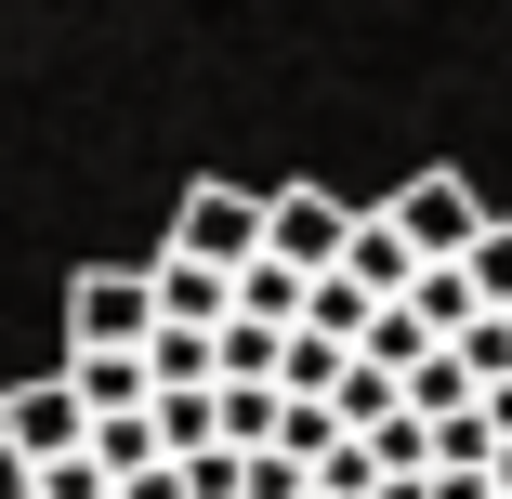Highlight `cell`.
I'll return each instance as SVG.
<instances>
[{
	"label": "cell",
	"mask_w": 512,
	"mask_h": 499,
	"mask_svg": "<svg viewBox=\"0 0 512 499\" xmlns=\"http://www.w3.org/2000/svg\"><path fill=\"white\" fill-rule=\"evenodd\" d=\"M407 316H421L434 342H473V329H486V303H473V276H460V263H434L421 289H407Z\"/></svg>",
	"instance_id": "9"
},
{
	"label": "cell",
	"mask_w": 512,
	"mask_h": 499,
	"mask_svg": "<svg viewBox=\"0 0 512 499\" xmlns=\"http://www.w3.org/2000/svg\"><path fill=\"white\" fill-rule=\"evenodd\" d=\"M355 224H368V211H342L329 184H276V197H263V263H289V276H342Z\"/></svg>",
	"instance_id": "3"
},
{
	"label": "cell",
	"mask_w": 512,
	"mask_h": 499,
	"mask_svg": "<svg viewBox=\"0 0 512 499\" xmlns=\"http://www.w3.org/2000/svg\"><path fill=\"white\" fill-rule=\"evenodd\" d=\"M158 342V276L145 263H79L66 276V355H145Z\"/></svg>",
	"instance_id": "1"
},
{
	"label": "cell",
	"mask_w": 512,
	"mask_h": 499,
	"mask_svg": "<svg viewBox=\"0 0 512 499\" xmlns=\"http://www.w3.org/2000/svg\"><path fill=\"white\" fill-rule=\"evenodd\" d=\"M237 499H316V473H302L289 447H263V460H237Z\"/></svg>",
	"instance_id": "12"
},
{
	"label": "cell",
	"mask_w": 512,
	"mask_h": 499,
	"mask_svg": "<svg viewBox=\"0 0 512 499\" xmlns=\"http://www.w3.org/2000/svg\"><path fill=\"white\" fill-rule=\"evenodd\" d=\"M368 460H381V473H434V421H381Z\"/></svg>",
	"instance_id": "13"
},
{
	"label": "cell",
	"mask_w": 512,
	"mask_h": 499,
	"mask_svg": "<svg viewBox=\"0 0 512 499\" xmlns=\"http://www.w3.org/2000/svg\"><path fill=\"white\" fill-rule=\"evenodd\" d=\"M342 276L368 289V303H407V289H421L434 263H421V250L394 237V211H368V224H355V250H342Z\"/></svg>",
	"instance_id": "7"
},
{
	"label": "cell",
	"mask_w": 512,
	"mask_h": 499,
	"mask_svg": "<svg viewBox=\"0 0 512 499\" xmlns=\"http://www.w3.org/2000/svg\"><path fill=\"white\" fill-rule=\"evenodd\" d=\"M460 276H473V303H486V316H512V211L486 224V250H473Z\"/></svg>",
	"instance_id": "11"
},
{
	"label": "cell",
	"mask_w": 512,
	"mask_h": 499,
	"mask_svg": "<svg viewBox=\"0 0 512 499\" xmlns=\"http://www.w3.org/2000/svg\"><path fill=\"white\" fill-rule=\"evenodd\" d=\"M40 499H119V473H106V460H53Z\"/></svg>",
	"instance_id": "15"
},
{
	"label": "cell",
	"mask_w": 512,
	"mask_h": 499,
	"mask_svg": "<svg viewBox=\"0 0 512 499\" xmlns=\"http://www.w3.org/2000/svg\"><path fill=\"white\" fill-rule=\"evenodd\" d=\"M145 276H158V329H211V342L237 329V276H211V263H184V250H158Z\"/></svg>",
	"instance_id": "6"
},
{
	"label": "cell",
	"mask_w": 512,
	"mask_h": 499,
	"mask_svg": "<svg viewBox=\"0 0 512 499\" xmlns=\"http://www.w3.org/2000/svg\"><path fill=\"white\" fill-rule=\"evenodd\" d=\"M0 499H40V473H27V460H14V447H0Z\"/></svg>",
	"instance_id": "16"
},
{
	"label": "cell",
	"mask_w": 512,
	"mask_h": 499,
	"mask_svg": "<svg viewBox=\"0 0 512 499\" xmlns=\"http://www.w3.org/2000/svg\"><path fill=\"white\" fill-rule=\"evenodd\" d=\"M171 250H184V263H211V276H250V263H263V197H250V184H184Z\"/></svg>",
	"instance_id": "5"
},
{
	"label": "cell",
	"mask_w": 512,
	"mask_h": 499,
	"mask_svg": "<svg viewBox=\"0 0 512 499\" xmlns=\"http://www.w3.org/2000/svg\"><path fill=\"white\" fill-rule=\"evenodd\" d=\"M92 460H106L119 486H132V473H158V460H171V447H158V408H132V421H92Z\"/></svg>",
	"instance_id": "10"
},
{
	"label": "cell",
	"mask_w": 512,
	"mask_h": 499,
	"mask_svg": "<svg viewBox=\"0 0 512 499\" xmlns=\"http://www.w3.org/2000/svg\"><path fill=\"white\" fill-rule=\"evenodd\" d=\"M237 316H250V329H302V316H316V276L250 263V276H237Z\"/></svg>",
	"instance_id": "8"
},
{
	"label": "cell",
	"mask_w": 512,
	"mask_h": 499,
	"mask_svg": "<svg viewBox=\"0 0 512 499\" xmlns=\"http://www.w3.org/2000/svg\"><path fill=\"white\" fill-rule=\"evenodd\" d=\"M460 368H473V381H486V394H499V381H512V316H486V329H473V342H460Z\"/></svg>",
	"instance_id": "14"
},
{
	"label": "cell",
	"mask_w": 512,
	"mask_h": 499,
	"mask_svg": "<svg viewBox=\"0 0 512 499\" xmlns=\"http://www.w3.org/2000/svg\"><path fill=\"white\" fill-rule=\"evenodd\" d=\"M0 447H14L27 473H53V460H92V408H79V381H66V368L14 381V394H0Z\"/></svg>",
	"instance_id": "4"
},
{
	"label": "cell",
	"mask_w": 512,
	"mask_h": 499,
	"mask_svg": "<svg viewBox=\"0 0 512 499\" xmlns=\"http://www.w3.org/2000/svg\"><path fill=\"white\" fill-rule=\"evenodd\" d=\"M381 211H394V237L421 250V263H473V250H486V224H499V211H486V197H473L460 171H407V184L381 197Z\"/></svg>",
	"instance_id": "2"
}]
</instances>
